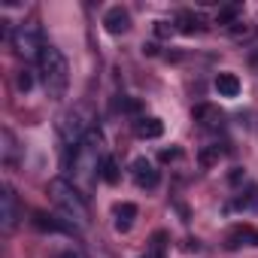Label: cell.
Segmentation results:
<instances>
[{"instance_id":"cell-9","label":"cell","mask_w":258,"mask_h":258,"mask_svg":"<svg viewBox=\"0 0 258 258\" xmlns=\"http://www.w3.org/2000/svg\"><path fill=\"white\" fill-rule=\"evenodd\" d=\"M191 118L201 124V127H222V121H225V115H222V109L219 106H213V103H198L195 106V112H191Z\"/></svg>"},{"instance_id":"cell-6","label":"cell","mask_w":258,"mask_h":258,"mask_svg":"<svg viewBox=\"0 0 258 258\" xmlns=\"http://www.w3.org/2000/svg\"><path fill=\"white\" fill-rule=\"evenodd\" d=\"M0 225H4V234H10L19 225V201L10 185H4V195H0Z\"/></svg>"},{"instance_id":"cell-8","label":"cell","mask_w":258,"mask_h":258,"mask_svg":"<svg viewBox=\"0 0 258 258\" xmlns=\"http://www.w3.org/2000/svg\"><path fill=\"white\" fill-rule=\"evenodd\" d=\"M131 173H134V182L140 185V188H155L158 185V170L152 167V161H146V158H137L134 164H131Z\"/></svg>"},{"instance_id":"cell-22","label":"cell","mask_w":258,"mask_h":258,"mask_svg":"<svg viewBox=\"0 0 258 258\" xmlns=\"http://www.w3.org/2000/svg\"><path fill=\"white\" fill-rule=\"evenodd\" d=\"M58 258H85L79 249H64V252H58Z\"/></svg>"},{"instance_id":"cell-7","label":"cell","mask_w":258,"mask_h":258,"mask_svg":"<svg viewBox=\"0 0 258 258\" xmlns=\"http://www.w3.org/2000/svg\"><path fill=\"white\" fill-rule=\"evenodd\" d=\"M103 28L109 34H127V28H131V13L124 7H109L103 13Z\"/></svg>"},{"instance_id":"cell-16","label":"cell","mask_w":258,"mask_h":258,"mask_svg":"<svg viewBox=\"0 0 258 258\" xmlns=\"http://www.w3.org/2000/svg\"><path fill=\"white\" fill-rule=\"evenodd\" d=\"M118 176H121V173H118V161H115L112 155H103V158H100V179H103L106 185H115Z\"/></svg>"},{"instance_id":"cell-19","label":"cell","mask_w":258,"mask_h":258,"mask_svg":"<svg viewBox=\"0 0 258 258\" xmlns=\"http://www.w3.org/2000/svg\"><path fill=\"white\" fill-rule=\"evenodd\" d=\"M0 137H4V161L13 164V158H16V140H13V131H10V127H4V134H0Z\"/></svg>"},{"instance_id":"cell-18","label":"cell","mask_w":258,"mask_h":258,"mask_svg":"<svg viewBox=\"0 0 258 258\" xmlns=\"http://www.w3.org/2000/svg\"><path fill=\"white\" fill-rule=\"evenodd\" d=\"M222 155H225V149H222L219 143H213V146H207V149L198 155V161H201V167H213V164H216Z\"/></svg>"},{"instance_id":"cell-24","label":"cell","mask_w":258,"mask_h":258,"mask_svg":"<svg viewBox=\"0 0 258 258\" xmlns=\"http://www.w3.org/2000/svg\"><path fill=\"white\" fill-rule=\"evenodd\" d=\"M170 158H179V149H164L161 152V161H170Z\"/></svg>"},{"instance_id":"cell-11","label":"cell","mask_w":258,"mask_h":258,"mask_svg":"<svg viewBox=\"0 0 258 258\" xmlns=\"http://www.w3.org/2000/svg\"><path fill=\"white\" fill-rule=\"evenodd\" d=\"M176 28H179L182 34H204V31H207V19H204L201 13H195V10H182V13L176 16Z\"/></svg>"},{"instance_id":"cell-17","label":"cell","mask_w":258,"mask_h":258,"mask_svg":"<svg viewBox=\"0 0 258 258\" xmlns=\"http://www.w3.org/2000/svg\"><path fill=\"white\" fill-rule=\"evenodd\" d=\"M240 13H243V7H240V4L222 7V10H219V19H216V22H219V25H225V28H231V25H237V16H240Z\"/></svg>"},{"instance_id":"cell-1","label":"cell","mask_w":258,"mask_h":258,"mask_svg":"<svg viewBox=\"0 0 258 258\" xmlns=\"http://www.w3.org/2000/svg\"><path fill=\"white\" fill-rule=\"evenodd\" d=\"M37 64H40V79H43V88H46V94L49 97H64L67 94V85H70V67H67V58L61 55V49H55V46H43V52H40V58H37Z\"/></svg>"},{"instance_id":"cell-2","label":"cell","mask_w":258,"mask_h":258,"mask_svg":"<svg viewBox=\"0 0 258 258\" xmlns=\"http://www.w3.org/2000/svg\"><path fill=\"white\" fill-rule=\"evenodd\" d=\"M49 195L55 201V207L64 213V219H70L76 228L88 225V204H85V195H79V188L67 179H52L49 182Z\"/></svg>"},{"instance_id":"cell-23","label":"cell","mask_w":258,"mask_h":258,"mask_svg":"<svg viewBox=\"0 0 258 258\" xmlns=\"http://www.w3.org/2000/svg\"><path fill=\"white\" fill-rule=\"evenodd\" d=\"M170 31H173V28H167V22H158V25H155V34H158V37H167Z\"/></svg>"},{"instance_id":"cell-15","label":"cell","mask_w":258,"mask_h":258,"mask_svg":"<svg viewBox=\"0 0 258 258\" xmlns=\"http://www.w3.org/2000/svg\"><path fill=\"white\" fill-rule=\"evenodd\" d=\"M234 207L243 210V213H258V185H249L246 191H240V198L234 201Z\"/></svg>"},{"instance_id":"cell-3","label":"cell","mask_w":258,"mask_h":258,"mask_svg":"<svg viewBox=\"0 0 258 258\" xmlns=\"http://www.w3.org/2000/svg\"><path fill=\"white\" fill-rule=\"evenodd\" d=\"M91 121H94L91 109H88L85 103H76L73 109H67V112L58 118V134H61V140H64L70 149H76V146L91 134Z\"/></svg>"},{"instance_id":"cell-10","label":"cell","mask_w":258,"mask_h":258,"mask_svg":"<svg viewBox=\"0 0 258 258\" xmlns=\"http://www.w3.org/2000/svg\"><path fill=\"white\" fill-rule=\"evenodd\" d=\"M225 246H228V249H240V246H258V231H255L252 225H237V228L228 234Z\"/></svg>"},{"instance_id":"cell-12","label":"cell","mask_w":258,"mask_h":258,"mask_svg":"<svg viewBox=\"0 0 258 258\" xmlns=\"http://www.w3.org/2000/svg\"><path fill=\"white\" fill-rule=\"evenodd\" d=\"M134 131L140 140H158L164 134V124H161V118H137Z\"/></svg>"},{"instance_id":"cell-13","label":"cell","mask_w":258,"mask_h":258,"mask_svg":"<svg viewBox=\"0 0 258 258\" xmlns=\"http://www.w3.org/2000/svg\"><path fill=\"white\" fill-rule=\"evenodd\" d=\"M216 91H219L222 97H237V94H240V79H237L234 73H219V76H216Z\"/></svg>"},{"instance_id":"cell-5","label":"cell","mask_w":258,"mask_h":258,"mask_svg":"<svg viewBox=\"0 0 258 258\" xmlns=\"http://www.w3.org/2000/svg\"><path fill=\"white\" fill-rule=\"evenodd\" d=\"M31 225H34L37 231H49V234H67V237H79V228H76L70 219H58V216H52V213H46V210H34V216H31Z\"/></svg>"},{"instance_id":"cell-4","label":"cell","mask_w":258,"mask_h":258,"mask_svg":"<svg viewBox=\"0 0 258 258\" xmlns=\"http://www.w3.org/2000/svg\"><path fill=\"white\" fill-rule=\"evenodd\" d=\"M13 46H16V52L22 58H40V52H43L46 43L40 37V28L34 22H25V25H19L13 31Z\"/></svg>"},{"instance_id":"cell-21","label":"cell","mask_w":258,"mask_h":258,"mask_svg":"<svg viewBox=\"0 0 258 258\" xmlns=\"http://www.w3.org/2000/svg\"><path fill=\"white\" fill-rule=\"evenodd\" d=\"M31 85H34V73H31V70H22V73H19V88H22V91H31Z\"/></svg>"},{"instance_id":"cell-14","label":"cell","mask_w":258,"mask_h":258,"mask_svg":"<svg viewBox=\"0 0 258 258\" xmlns=\"http://www.w3.org/2000/svg\"><path fill=\"white\" fill-rule=\"evenodd\" d=\"M134 219H137V204H121L118 210H115V228L118 231H131V225H134Z\"/></svg>"},{"instance_id":"cell-20","label":"cell","mask_w":258,"mask_h":258,"mask_svg":"<svg viewBox=\"0 0 258 258\" xmlns=\"http://www.w3.org/2000/svg\"><path fill=\"white\" fill-rule=\"evenodd\" d=\"M164 243H167V234L158 231V234L152 237V255H155V258H164Z\"/></svg>"}]
</instances>
